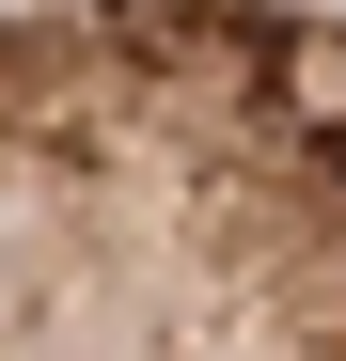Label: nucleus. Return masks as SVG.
Returning <instances> with one entry per match:
<instances>
[{
  "instance_id": "obj_1",
  "label": "nucleus",
  "mask_w": 346,
  "mask_h": 361,
  "mask_svg": "<svg viewBox=\"0 0 346 361\" xmlns=\"http://www.w3.org/2000/svg\"><path fill=\"white\" fill-rule=\"evenodd\" d=\"M0 361H346V0H0Z\"/></svg>"
}]
</instances>
